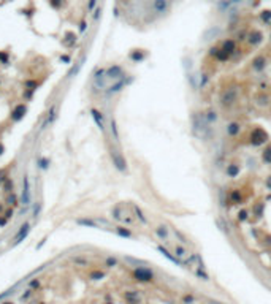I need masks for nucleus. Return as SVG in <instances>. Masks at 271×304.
Listing matches in <instances>:
<instances>
[{
    "instance_id": "nucleus-1",
    "label": "nucleus",
    "mask_w": 271,
    "mask_h": 304,
    "mask_svg": "<svg viewBox=\"0 0 271 304\" xmlns=\"http://www.w3.org/2000/svg\"><path fill=\"white\" fill-rule=\"evenodd\" d=\"M238 100V89L236 87H228L224 89L219 95V105L222 108H230L233 103Z\"/></svg>"
},
{
    "instance_id": "nucleus-2",
    "label": "nucleus",
    "mask_w": 271,
    "mask_h": 304,
    "mask_svg": "<svg viewBox=\"0 0 271 304\" xmlns=\"http://www.w3.org/2000/svg\"><path fill=\"white\" fill-rule=\"evenodd\" d=\"M133 277L140 282H152L154 280V271L149 269L148 266H138L133 269Z\"/></svg>"
},
{
    "instance_id": "nucleus-3",
    "label": "nucleus",
    "mask_w": 271,
    "mask_h": 304,
    "mask_svg": "<svg viewBox=\"0 0 271 304\" xmlns=\"http://www.w3.org/2000/svg\"><path fill=\"white\" fill-rule=\"evenodd\" d=\"M208 127H209V124L206 122L205 116L201 113H197L194 116V132H195V135L197 136H203L205 132L208 130Z\"/></svg>"
},
{
    "instance_id": "nucleus-4",
    "label": "nucleus",
    "mask_w": 271,
    "mask_h": 304,
    "mask_svg": "<svg viewBox=\"0 0 271 304\" xmlns=\"http://www.w3.org/2000/svg\"><path fill=\"white\" fill-rule=\"evenodd\" d=\"M268 133H266L263 128H254L251 133V136H249V140H251V144H254V146H260V144H263V143L268 141Z\"/></svg>"
},
{
    "instance_id": "nucleus-5",
    "label": "nucleus",
    "mask_w": 271,
    "mask_h": 304,
    "mask_svg": "<svg viewBox=\"0 0 271 304\" xmlns=\"http://www.w3.org/2000/svg\"><path fill=\"white\" fill-rule=\"evenodd\" d=\"M157 250H159V252H162V255L165 257V258H168L170 261H171V263H174V265H178V266L184 265V263H182L181 260H178V258H176V255H173V253H170V250H167V249H165L163 246H160V244H159V246H157Z\"/></svg>"
},
{
    "instance_id": "nucleus-6",
    "label": "nucleus",
    "mask_w": 271,
    "mask_h": 304,
    "mask_svg": "<svg viewBox=\"0 0 271 304\" xmlns=\"http://www.w3.org/2000/svg\"><path fill=\"white\" fill-rule=\"evenodd\" d=\"M170 7V0H154L152 8L155 13H165Z\"/></svg>"
},
{
    "instance_id": "nucleus-7",
    "label": "nucleus",
    "mask_w": 271,
    "mask_h": 304,
    "mask_svg": "<svg viewBox=\"0 0 271 304\" xmlns=\"http://www.w3.org/2000/svg\"><path fill=\"white\" fill-rule=\"evenodd\" d=\"M227 133H228V136H238L241 133V124L240 122H230L227 125Z\"/></svg>"
},
{
    "instance_id": "nucleus-8",
    "label": "nucleus",
    "mask_w": 271,
    "mask_h": 304,
    "mask_svg": "<svg viewBox=\"0 0 271 304\" xmlns=\"http://www.w3.org/2000/svg\"><path fill=\"white\" fill-rule=\"evenodd\" d=\"M155 234L163 239V241H168L170 239V228H167L165 225H159V227H155Z\"/></svg>"
},
{
    "instance_id": "nucleus-9",
    "label": "nucleus",
    "mask_w": 271,
    "mask_h": 304,
    "mask_svg": "<svg viewBox=\"0 0 271 304\" xmlns=\"http://www.w3.org/2000/svg\"><path fill=\"white\" fill-rule=\"evenodd\" d=\"M22 203L25 206L30 204V188H29V179H24V190H22Z\"/></svg>"
},
{
    "instance_id": "nucleus-10",
    "label": "nucleus",
    "mask_w": 271,
    "mask_h": 304,
    "mask_svg": "<svg viewBox=\"0 0 271 304\" xmlns=\"http://www.w3.org/2000/svg\"><path fill=\"white\" fill-rule=\"evenodd\" d=\"M106 76L108 78H113V79H116V78H122V68L121 67H111L106 70Z\"/></svg>"
},
{
    "instance_id": "nucleus-11",
    "label": "nucleus",
    "mask_w": 271,
    "mask_h": 304,
    "mask_svg": "<svg viewBox=\"0 0 271 304\" xmlns=\"http://www.w3.org/2000/svg\"><path fill=\"white\" fill-rule=\"evenodd\" d=\"M247 41H249L251 44H259L262 41V33H260V32H251Z\"/></svg>"
},
{
    "instance_id": "nucleus-12",
    "label": "nucleus",
    "mask_w": 271,
    "mask_h": 304,
    "mask_svg": "<svg viewBox=\"0 0 271 304\" xmlns=\"http://www.w3.org/2000/svg\"><path fill=\"white\" fill-rule=\"evenodd\" d=\"M203 116H205L206 122H208L209 125H211V124H213V122H216V121H217V114H216V111H214V109H209V111H206V113L203 114Z\"/></svg>"
},
{
    "instance_id": "nucleus-13",
    "label": "nucleus",
    "mask_w": 271,
    "mask_h": 304,
    "mask_svg": "<svg viewBox=\"0 0 271 304\" xmlns=\"http://www.w3.org/2000/svg\"><path fill=\"white\" fill-rule=\"evenodd\" d=\"M27 233H29V225H24V227H21V230H19V233L16 234V238H15V241L16 242H21L22 241V238H25L27 236Z\"/></svg>"
},
{
    "instance_id": "nucleus-14",
    "label": "nucleus",
    "mask_w": 271,
    "mask_h": 304,
    "mask_svg": "<svg viewBox=\"0 0 271 304\" xmlns=\"http://www.w3.org/2000/svg\"><path fill=\"white\" fill-rule=\"evenodd\" d=\"M92 117L95 119V122H97V125L100 127V130H103V117H102V114H100L98 111H95V109H92Z\"/></svg>"
},
{
    "instance_id": "nucleus-15",
    "label": "nucleus",
    "mask_w": 271,
    "mask_h": 304,
    "mask_svg": "<svg viewBox=\"0 0 271 304\" xmlns=\"http://www.w3.org/2000/svg\"><path fill=\"white\" fill-rule=\"evenodd\" d=\"M220 49H222V51H225V52H227V54H232V52H233V49H235V43L228 40V41H225V43L222 44V48H220Z\"/></svg>"
},
{
    "instance_id": "nucleus-16",
    "label": "nucleus",
    "mask_w": 271,
    "mask_h": 304,
    "mask_svg": "<svg viewBox=\"0 0 271 304\" xmlns=\"http://www.w3.org/2000/svg\"><path fill=\"white\" fill-rule=\"evenodd\" d=\"M238 173H240V167H238V165H230V167L227 168V174H228L230 177L238 176Z\"/></svg>"
},
{
    "instance_id": "nucleus-17",
    "label": "nucleus",
    "mask_w": 271,
    "mask_h": 304,
    "mask_svg": "<svg viewBox=\"0 0 271 304\" xmlns=\"http://www.w3.org/2000/svg\"><path fill=\"white\" fill-rule=\"evenodd\" d=\"M255 103L259 105V106H266V105H268V97H266V95H263V94L257 95V98H255Z\"/></svg>"
},
{
    "instance_id": "nucleus-18",
    "label": "nucleus",
    "mask_w": 271,
    "mask_h": 304,
    "mask_svg": "<svg viewBox=\"0 0 271 304\" xmlns=\"http://www.w3.org/2000/svg\"><path fill=\"white\" fill-rule=\"evenodd\" d=\"M132 208H133V211H135V214H136V217H138V219H140V222H143V223H148V219H146V217H144V215H143V212H141V209L138 208V206H135V204H133V206H132Z\"/></svg>"
},
{
    "instance_id": "nucleus-19",
    "label": "nucleus",
    "mask_w": 271,
    "mask_h": 304,
    "mask_svg": "<svg viewBox=\"0 0 271 304\" xmlns=\"http://www.w3.org/2000/svg\"><path fill=\"white\" fill-rule=\"evenodd\" d=\"M262 159H263L265 163H271V146H268L266 149L263 151V154H262Z\"/></svg>"
},
{
    "instance_id": "nucleus-20",
    "label": "nucleus",
    "mask_w": 271,
    "mask_h": 304,
    "mask_svg": "<svg viewBox=\"0 0 271 304\" xmlns=\"http://www.w3.org/2000/svg\"><path fill=\"white\" fill-rule=\"evenodd\" d=\"M254 68H255V70H259V71L263 70V68H265V59L263 57L255 59V60H254Z\"/></svg>"
},
{
    "instance_id": "nucleus-21",
    "label": "nucleus",
    "mask_w": 271,
    "mask_h": 304,
    "mask_svg": "<svg viewBox=\"0 0 271 304\" xmlns=\"http://www.w3.org/2000/svg\"><path fill=\"white\" fill-rule=\"evenodd\" d=\"M24 113H25V106H24V105H21V106H17V109L15 111V116H13V119H15V121H17V119H21Z\"/></svg>"
},
{
    "instance_id": "nucleus-22",
    "label": "nucleus",
    "mask_w": 271,
    "mask_h": 304,
    "mask_svg": "<svg viewBox=\"0 0 271 304\" xmlns=\"http://www.w3.org/2000/svg\"><path fill=\"white\" fill-rule=\"evenodd\" d=\"M182 303L184 304H195L197 298L194 296V295H184V296H182Z\"/></svg>"
},
{
    "instance_id": "nucleus-23",
    "label": "nucleus",
    "mask_w": 271,
    "mask_h": 304,
    "mask_svg": "<svg viewBox=\"0 0 271 304\" xmlns=\"http://www.w3.org/2000/svg\"><path fill=\"white\" fill-rule=\"evenodd\" d=\"M116 231H117V234H121V236H124V238H132V236H133V234H132L130 231H128V230L122 228V227H117Z\"/></svg>"
},
{
    "instance_id": "nucleus-24",
    "label": "nucleus",
    "mask_w": 271,
    "mask_h": 304,
    "mask_svg": "<svg viewBox=\"0 0 271 304\" xmlns=\"http://www.w3.org/2000/svg\"><path fill=\"white\" fill-rule=\"evenodd\" d=\"M67 38H68V40H65V41H63V43H65L67 46H70L71 43H75V40H76V36H75V35H73V33H68V35H67Z\"/></svg>"
},
{
    "instance_id": "nucleus-25",
    "label": "nucleus",
    "mask_w": 271,
    "mask_h": 304,
    "mask_svg": "<svg viewBox=\"0 0 271 304\" xmlns=\"http://www.w3.org/2000/svg\"><path fill=\"white\" fill-rule=\"evenodd\" d=\"M262 19H263L265 22H270L271 21V11H263L262 13Z\"/></svg>"
},
{
    "instance_id": "nucleus-26",
    "label": "nucleus",
    "mask_w": 271,
    "mask_h": 304,
    "mask_svg": "<svg viewBox=\"0 0 271 304\" xmlns=\"http://www.w3.org/2000/svg\"><path fill=\"white\" fill-rule=\"evenodd\" d=\"M49 2H51V5L54 8H59V7H60V3H62V0H49Z\"/></svg>"
},
{
    "instance_id": "nucleus-27",
    "label": "nucleus",
    "mask_w": 271,
    "mask_h": 304,
    "mask_svg": "<svg viewBox=\"0 0 271 304\" xmlns=\"http://www.w3.org/2000/svg\"><path fill=\"white\" fill-rule=\"evenodd\" d=\"M244 219H247V211H241L240 212V220H244Z\"/></svg>"
},
{
    "instance_id": "nucleus-28",
    "label": "nucleus",
    "mask_w": 271,
    "mask_h": 304,
    "mask_svg": "<svg viewBox=\"0 0 271 304\" xmlns=\"http://www.w3.org/2000/svg\"><path fill=\"white\" fill-rule=\"evenodd\" d=\"M95 3H97V0H90V2H89V11H92V10H94Z\"/></svg>"
},
{
    "instance_id": "nucleus-29",
    "label": "nucleus",
    "mask_w": 271,
    "mask_h": 304,
    "mask_svg": "<svg viewBox=\"0 0 271 304\" xmlns=\"http://www.w3.org/2000/svg\"><path fill=\"white\" fill-rule=\"evenodd\" d=\"M15 201H16V196H15V195H11V198L8 200V203H10V204H15Z\"/></svg>"
},
{
    "instance_id": "nucleus-30",
    "label": "nucleus",
    "mask_w": 271,
    "mask_h": 304,
    "mask_svg": "<svg viewBox=\"0 0 271 304\" xmlns=\"http://www.w3.org/2000/svg\"><path fill=\"white\" fill-rule=\"evenodd\" d=\"M108 265H116V260H114V258H108Z\"/></svg>"
},
{
    "instance_id": "nucleus-31",
    "label": "nucleus",
    "mask_w": 271,
    "mask_h": 304,
    "mask_svg": "<svg viewBox=\"0 0 271 304\" xmlns=\"http://www.w3.org/2000/svg\"><path fill=\"white\" fill-rule=\"evenodd\" d=\"M266 185H268V187H270V188H271V176H270V177H268V181H266Z\"/></svg>"
},
{
    "instance_id": "nucleus-32",
    "label": "nucleus",
    "mask_w": 271,
    "mask_h": 304,
    "mask_svg": "<svg viewBox=\"0 0 271 304\" xmlns=\"http://www.w3.org/2000/svg\"><path fill=\"white\" fill-rule=\"evenodd\" d=\"M232 2H240V0H228V3H232Z\"/></svg>"
}]
</instances>
